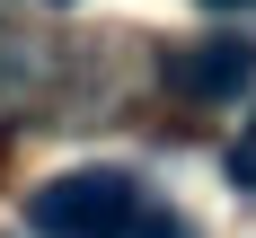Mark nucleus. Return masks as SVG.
<instances>
[{
  "label": "nucleus",
  "mask_w": 256,
  "mask_h": 238,
  "mask_svg": "<svg viewBox=\"0 0 256 238\" xmlns=\"http://www.w3.org/2000/svg\"><path fill=\"white\" fill-rule=\"evenodd\" d=\"M230 185L256 194V124H238V141H230Z\"/></svg>",
  "instance_id": "nucleus-3"
},
{
  "label": "nucleus",
  "mask_w": 256,
  "mask_h": 238,
  "mask_svg": "<svg viewBox=\"0 0 256 238\" xmlns=\"http://www.w3.org/2000/svg\"><path fill=\"white\" fill-rule=\"evenodd\" d=\"M26 221L44 238H132L142 230V185L124 168H71L26 194Z\"/></svg>",
  "instance_id": "nucleus-1"
},
{
  "label": "nucleus",
  "mask_w": 256,
  "mask_h": 238,
  "mask_svg": "<svg viewBox=\"0 0 256 238\" xmlns=\"http://www.w3.org/2000/svg\"><path fill=\"white\" fill-rule=\"evenodd\" d=\"M159 79H168L177 97H194V106H221V97H238V88L256 79V44H238V35L168 44V53H159Z\"/></svg>",
  "instance_id": "nucleus-2"
},
{
  "label": "nucleus",
  "mask_w": 256,
  "mask_h": 238,
  "mask_svg": "<svg viewBox=\"0 0 256 238\" xmlns=\"http://www.w3.org/2000/svg\"><path fill=\"white\" fill-rule=\"evenodd\" d=\"M204 9H256V0H204Z\"/></svg>",
  "instance_id": "nucleus-4"
}]
</instances>
